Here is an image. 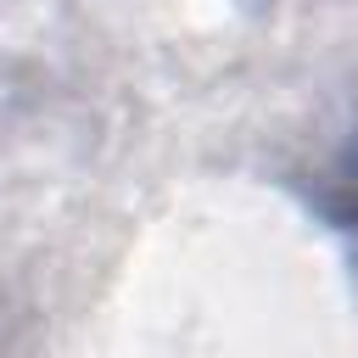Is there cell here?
<instances>
[{"instance_id":"1","label":"cell","mask_w":358,"mask_h":358,"mask_svg":"<svg viewBox=\"0 0 358 358\" xmlns=\"http://www.w3.org/2000/svg\"><path fill=\"white\" fill-rule=\"evenodd\" d=\"M352 218H358V179H352Z\"/></svg>"}]
</instances>
